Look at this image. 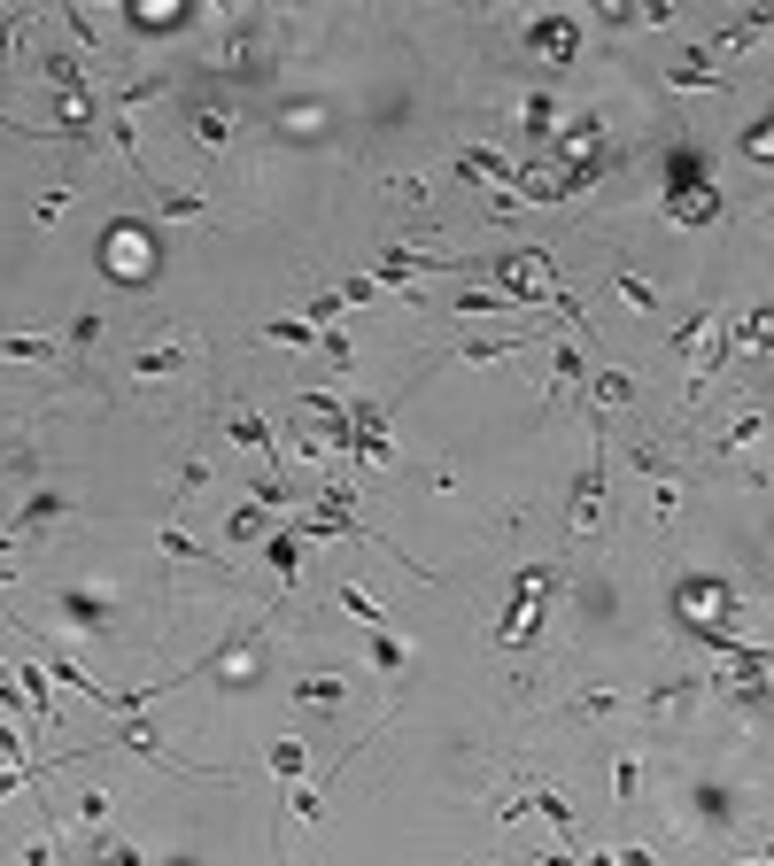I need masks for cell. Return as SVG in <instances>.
<instances>
[{
	"label": "cell",
	"mask_w": 774,
	"mask_h": 866,
	"mask_svg": "<svg viewBox=\"0 0 774 866\" xmlns=\"http://www.w3.org/2000/svg\"><path fill=\"white\" fill-rule=\"evenodd\" d=\"M620 294L635 302V310H658V287H651V279H635V271H620Z\"/></svg>",
	"instance_id": "cell-10"
},
{
	"label": "cell",
	"mask_w": 774,
	"mask_h": 866,
	"mask_svg": "<svg viewBox=\"0 0 774 866\" xmlns=\"http://www.w3.org/2000/svg\"><path fill=\"white\" fill-rule=\"evenodd\" d=\"M62 511H70V503H62V495H31V511H24V526H55Z\"/></svg>",
	"instance_id": "cell-8"
},
{
	"label": "cell",
	"mask_w": 774,
	"mask_h": 866,
	"mask_svg": "<svg viewBox=\"0 0 774 866\" xmlns=\"http://www.w3.org/2000/svg\"><path fill=\"white\" fill-rule=\"evenodd\" d=\"M264 333H271V341H295V348H302V341H310V325H295V318H271V325H264Z\"/></svg>",
	"instance_id": "cell-12"
},
{
	"label": "cell",
	"mask_w": 774,
	"mask_h": 866,
	"mask_svg": "<svg viewBox=\"0 0 774 866\" xmlns=\"http://www.w3.org/2000/svg\"><path fill=\"white\" fill-rule=\"evenodd\" d=\"M596 395H604V403H635V379L627 372H596Z\"/></svg>",
	"instance_id": "cell-6"
},
{
	"label": "cell",
	"mask_w": 774,
	"mask_h": 866,
	"mask_svg": "<svg viewBox=\"0 0 774 866\" xmlns=\"http://www.w3.org/2000/svg\"><path fill=\"white\" fill-rule=\"evenodd\" d=\"M581 379H589V364H581V348H558V379H550V387H581Z\"/></svg>",
	"instance_id": "cell-7"
},
{
	"label": "cell",
	"mask_w": 774,
	"mask_h": 866,
	"mask_svg": "<svg viewBox=\"0 0 774 866\" xmlns=\"http://www.w3.org/2000/svg\"><path fill=\"white\" fill-rule=\"evenodd\" d=\"M194 356H202V348H194V341H171V348H155V356H140V364H132V379H155V372H179V364H194Z\"/></svg>",
	"instance_id": "cell-1"
},
{
	"label": "cell",
	"mask_w": 774,
	"mask_h": 866,
	"mask_svg": "<svg viewBox=\"0 0 774 866\" xmlns=\"http://www.w3.org/2000/svg\"><path fill=\"white\" fill-rule=\"evenodd\" d=\"M8 356H24V364H47V356H55V341H39V333H16V341H8Z\"/></svg>",
	"instance_id": "cell-9"
},
{
	"label": "cell",
	"mask_w": 774,
	"mask_h": 866,
	"mask_svg": "<svg viewBox=\"0 0 774 866\" xmlns=\"http://www.w3.org/2000/svg\"><path fill=\"white\" fill-rule=\"evenodd\" d=\"M535 812L550 820V828H558V843H573V805L558 797V789H535Z\"/></svg>",
	"instance_id": "cell-4"
},
{
	"label": "cell",
	"mask_w": 774,
	"mask_h": 866,
	"mask_svg": "<svg viewBox=\"0 0 774 866\" xmlns=\"http://www.w3.org/2000/svg\"><path fill=\"white\" fill-rule=\"evenodd\" d=\"M302 704H326V712H333V704H341V696H349V681H341V673H310V681H302Z\"/></svg>",
	"instance_id": "cell-3"
},
{
	"label": "cell",
	"mask_w": 774,
	"mask_h": 866,
	"mask_svg": "<svg viewBox=\"0 0 774 866\" xmlns=\"http://www.w3.org/2000/svg\"><path fill=\"white\" fill-rule=\"evenodd\" d=\"M101 866H148V859H140L132 843H109V859H101Z\"/></svg>",
	"instance_id": "cell-13"
},
{
	"label": "cell",
	"mask_w": 774,
	"mask_h": 866,
	"mask_svg": "<svg viewBox=\"0 0 774 866\" xmlns=\"http://www.w3.org/2000/svg\"><path fill=\"white\" fill-rule=\"evenodd\" d=\"M271 766H279V781H302V743H279V751H271Z\"/></svg>",
	"instance_id": "cell-11"
},
{
	"label": "cell",
	"mask_w": 774,
	"mask_h": 866,
	"mask_svg": "<svg viewBox=\"0 0 774 866\" xmlns=\"http://www.w3.org/2000/svg\"><path fill=\"white\" fill-rule=\"evenodd\" d=\"M233 441H240V449H264V457H279V441H271V426L256 418V410H233Z\"/></svg>",
	"instance_id": "cell-2"
},
{
	"label": "cell",
	"mask_w": 774,
	"mask_h": 866,
	"mask_svg": "<svg viewBox=\"0 0 774 866\" xmlns=\"http://www.w3.org/2000/svg\"><path fill=\"white\" fill-rule=\"evenodd\" d=\"M612 866H658V859H651V851H635V843H627V851H620Z\"/></svg>",
	"instance_id": "cell-14"
},
{
	"label": "cell",
	"mask_w": 774,
	"mask_h": 866,
	"mask_svg": "<svg viewBox=\"0 0 774 866\" xmlns=\"http://www.w3.org/2000/svg\"><path fill=\"white\" fill-rule=\"evenodd\" d=\"M612 781H620V805H635V789H643V766H635V751H620V766H612Z\"/></svg>",
	"instance_id": "cell-5"
}]
</instances>
